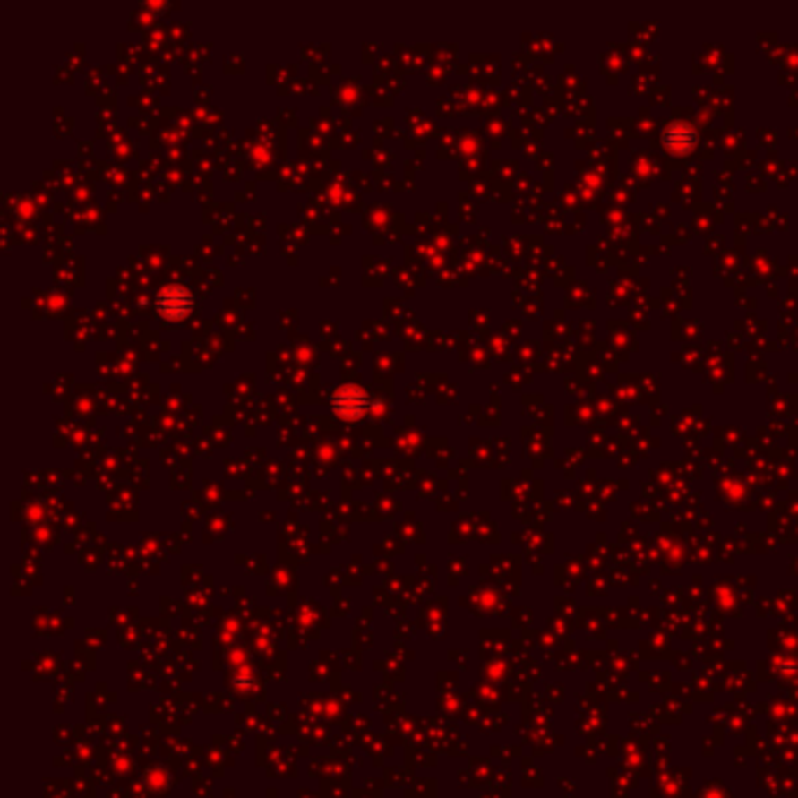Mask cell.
Here are the masks:
<instances>
[{"label": "cell", "mask_w": 798, "mask_h": 798, "mask_svg": "<svg viewBox=\"0 0 798 798\" xmlns=\"http://www.w3.org/2000/svg\"><path fill=\"white\" fill-rule=\"evenodd\" d=\"M193 309V296L183 286H167L158 296V312L169 321H181Z\"/></svg>", "instance_id": "cell-2"}, {"label": "cell", "mask_w": 798, "mask_h": 798, "mask_svg": "<svg viewBox=\"0 0 798 798\" xmlns=\"http://www.w3.org/2000/svg\"><path fill=\"white\" fill-rule=\"evenodd\" d=\"M330 406H333V412L338 417L342 419H361L370 408V396L363 391L361 387H354V384H345V387H339L338 391L333 393V399H330Z\"/></svg>", "instance_id": "cell-1"}]
</instances>
